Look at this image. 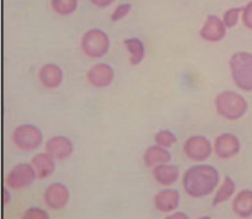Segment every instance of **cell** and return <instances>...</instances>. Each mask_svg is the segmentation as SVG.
Returning a JSON list of instances; mask_svg holds the SVG:
<instances>
[{"label": "cell", "mask_w": 252, "mask_h": 219, "mask_svg": "<svg viewBox=\"0 0 252 219\" xmlns=\"http://www.w3.org/2000/svg\"><path fill=\"white\" fill-rule=\"evenodd\" d=\"M231 208L240 218L248 219L252 217V189H243L239 192L234 197Z\"/></svg>", "instance_id": "obj_18"}, {"label": "cell", "mask_w": 252, "mask_h": 219, "mask_svg": "<svg viewBox=\"0 0 252 219\" xmlns=\"http://www.w3.org/2000/svg\"><path fill=\"white\" fill-rule=\"evenodd\" d=\"M70 199V192L64 184L53 182L44 191V202L47 207L53 211L63 209Z\"/></svg>", "instance_id": "obj_9"}, {"label": "cell", "mask_w": 252, "mask_h": 219, "mask_svg": "<svg viewBox=\"0 0 252 219\" xmlns=\"http://www.w3.org/2000/svg\"><path fill=\"white\" fill-rule=\"evenodd\" d=\"M38 80L46 89L53 90L59 88L64 80V73L59 65L54 63L44 64L38 71Z\"/></svg>", "instance_id": "obj_13"}, {"label": "cell", "mask_w": 252, "mask_h": 219, "mask_svg": "<svg viewBox=\"0 0 252 219\" xmlns=\"http://www.w3.org/2000/svg\"><path fill=\"white\" fill-rule=\"evenodd\" d=\"M231 78L236 88L243 91H252V53L236 52L229 59Z\"/></svg>", "instance_id": "obj_3"}, {"label": "cell", "mask_w": 252, "mask_h": 219, "mask_svg": "<svg viewBox=\"0 0 252 219\" xmlns=\"http://www.w3.org/2000/svg\"><path fill=\"white\" fill-rule=\"evenodd\" d=\"M22 219H49V214L38 207H31L25 211Z\"/></svg>", "instance_id": "obj_25"}, {"label": "cell", "mask_w": 252, "mask_h": 219, "mask_svg": "<svg viewBox=\"0 0 252 219\" xmlns=\"http://www.w3.org/2000/svg\"><path fill=\"white\" fill-rule=\"evenodd\" d=\"M180 204V192L174 188H164L154 197L155 208L162 213L174 212Z\"/></svg>", "instance_id": "obj_14"}, {"label": "cell", "mask_w": 252, "mask_h": 219, "mask_svg": "<svg viewBox=\"0 0 252 219\" xmlns=\"http://www.w3.org/2000/svg\"><path fill=\"white\" fill-rule=\"evenodd\" d=\"M184 153L189 160L202 162L213 153V145L204 135H192L184 143Z\"/></svg>", "instance_id": "obj_7"}, {"label": "cell", "mask_w": 252, "mask_h": 219, "mask_svg": "<svg viewBox=\"0 0 252 219\" xmlns=\"http://www.w3.org/2000/svg\"><path fill=\"white\" fill-rule=\"evenodd\" d=\"M132 10V5L129 2H125V4H120L115 10H113L112 15H111V21L117 22L122 20L123 17L127 16Z\"/></svg>", "instance_id": "obj_24"}, {"label": "cell", "mask_w": 252, "mask_h": 219, "mask_svg": "<svg viewBox=\"0 0 252 219\" xmlns=\"http://www.w3.org/2000/svg\"><path fill=\"white\" fill-rule=\"evenodd\" d=\"M12 143L24 152H32L41 147L43 142V133L33 125H21L16 127L11 135Z\"/></svg>", "instance_id": "obj_5"}, {"label": "cell", "mask_w": 252, "mask_h": 219, "mask_svg": "<svg viewBox=\"0 0 252 219\" xmlns=\"http://www.w3.org/2000/svg\"><path fill=\"white\" fill-rule=\"evenodd\" d=\"M86 79H88L89 84L93 85L94 88H108L115 80V70L107 63L94 64L86 73Z\"/></svg>", "instance_id": "obj_10"}, {"label": "cell", "mask_w": 252, "mask_h": 219, "mask_svg": "<svg viewBox=\"0 0 252 219\" xmlns=\"http://www.w3.org/2000/svg\"><path fill=\"white\" fill-rule=\"evenodd\" d=\"M219 116L228 121H238L246 115L249 103L241 94L231 90L221 91L214 101Z\"/></svg>", "instance_id": "obj_2"}, {"label": "cell", "mask_w": 252, "mask_h": 219, "mask_svg": "<svg viewBox=\"0 0 252 219\" xmlns=\"http://www.w3.org/2000/svg\"><path fill=\"white\" fill-rule=\"evenodd\" d=\"M241 19H243L244 25L252 31V1L249 2V4L244 7Z\"/></svg>", "instance_id": "obj_26"}, {"label": "cell", "mask_w": 252, "mask_h": 219, "mask_svg": "<svg viewBox=\"0 0 252 219\" xmlns=\"http://www.w3.org/2000/svg\"><path fill=\"white\" fill-rule=\"evenodd\" d=\"M153 175H154V179L158 184L169 187L172 186L179 180L180 171L176 165L161 164L153 167Z\"/></svg>", "instance_id": "obj_17"}, {"label": "cell", "mask_w": 252, "mask_h": 219, "mask_svg": "<svg viewBox=\"0 0 252 219\" xmlns=\"http://www.w3.org/2000/svg\"><path fill=\"white\" fill-rule=\"evenodd\" d=\"M79 0H51L52 9L59 15H70L78 9Z\"/></svg>", "instance_id": "obj_21"}, {"label": "cell", "mask_w": 252, "mask_h": 219, "mask_svg": "<svg viewBox=\"0 0 252 219\" xmlns=\"http://www.w3.org/2000/svg\"><path fill=\"white\" fill-rule=\"evenodd\" d=\"M110 37L100 29H91L81 37L80 46L89 58H102L110 49Z\"/></svg>", "instance_id": "obj_4"}, {"label": "cell", "mask_w": 252, "mask_h": 219, "mask_svg": "<svg viewBox=\"0 0 252 219\" xmlns=\"http://www.w3.org/2000/svg\"><path fill=\"white\" fill-rule=\"evenodd\" d=\"M37 179V174L32 164L21 162L12 167L6 176V186L11 189H24L31 186Z\"/></svg>", "instance_id": "obj_6"}, {"label": "cell", "mask_w": 252, "mask_h": 219, "mask_svg": "<svg viewBox=\"0 0 252 219\" xmlns=\"http://www.w3.org/2000/svg\"><path fill=\"white\" fill-rule=\"evenodd\" d=\"M241 12H243V10H241L240 7H230V9H228L225 12H224L223 21L228 29L234 27L236 24H238L239 16H240Z\"/></svg>", "instance_id": "obj_23"}, {"label": "cell", "mask_w": 252, "mask_h": 219, "mask_svg": "<svg viewBox=\"0 0 252 219\" xmlns=\"http://www.w3.org/2000/svg\"><path fill=\"white\" fill-rule=\"evenodd\" d=\"M165 219H189V217L186 213H184V212H174V213L167 216Z\"/></svg>", "instance_id": "obj_28"}, {"label": "cell", "mask_w": 252, "mask_h": 219, "mask_svg": "<svg viewBox=\"0 0 252 219\" xmlns=\"http://www.w3.org/2000/svg\"><path fill=\"white\" fill-rule=\"evenodd\" d=\"M128 53H129V63L132 65H138L142 63L145 58V47L144 43L137 37L127 38L123 41Z\"/></svg>", "instance_id": "obj_19"}, {"label": "cell", "mask_w": 252, "mask_h": 219, "mask_svg": "<svg viewBox=\"0 0 252 219\" xmlns=\"http://www.w3.org/2000/svg\"><path fill=\"white\" fill-rule=\"evenodd\" d=\"M11 199V194H10L9 188H4V203L6 204L7 202H10Z\"/></svg>", "instance_id": "obj_29"}, {"label": "cell", "mask_w": 252, "mask_h": 219, "mask_svg": "<svg viewBox=\"0 0 252 219\" xmlns=\"http://www.w3.org/2000/svg\"><path fill=\"white\" fill-rule=\"evenodd\" d=\"M213 149L219 159H231L240 153V139L233 133H221L214 139Z\"/></svg>", "instance_id": "obj_8"}, {"label": "cell", "mask_w": 252, "mask_h": 219, "mask_svg": "<svg viewBox=\"0 0 252 219\" xmlns=\"http://www.w3.org/2000/svg\"><path fill=\"white\" fill-rule=\"evenodd\" d=\"M44 149L58 161H64L68 159L74 152V144L68 137L64 135H54L47 139Z\"/></svg>", "instance_id": "obj_12"}, {"label": "cell", "mask_w": 252, "mask_h": 219, "mask_svg": "<svg viewBox=\"0 0 252 219\" xmlns=\"http://www.w3.org/2000/svg\"><path fill=\"white\" fill-rule=\"evenodd\" d=\"M220 181L219 171L212 165H193L184 172L182 186L185 192L193 198L209 196Z\"/></svg>", "instance_id": "obj_1"}, {"label": "cell", "mask_w": 252, "mask_h": 219, "mask_svg": "<svg viewBox=\"0 0 252 219\" xmlns=\"http://www.w3.org/2000/svg\"><path fill=\"white\" fill-rule=\"evenodd\" d=\"M172 159V155L166 148H162L160 145H150L143 155L145 166L155 167L161 164H169Z\"/></svg>", "instance_id": "obj_16"}, {"label": "cell", "mask_w": 252, "mask_h": 219, "mask_svg": "<svg viewBox=\"0 0 252 219\" xmlns=\"http://www.w3.org/2000/svg\"><path fill=\"white\" fill-rule=\"evenodd\" d=\"M31 164L36 170L37 179L39 180L49 177L56 170V159L47 152L34 155L31 160Z\"/></svg>", "instance_id": "obj_15"}, {"label": "cell", "mask_w": 252, "mask_h": 219, "mask_svg": "<svg viewBox=\"0 0 252 219\" xmlns=\"http://www.w3.org/2000/svg\"><path fill=\"white\" fill-rule=\"evenodd\" d=\"M154 140L157 145H160V147L169 149V148H171L177 142V137L172 130L161 129L155 134Z\"/></svg>", "instance_id": "obj_22"}, {"label": "cell", "mask_w": 252, "mask_h": 219, "mask_svg": "<svg viewBox=\"0 0 252 219\" xmlns=\"http://www.w3.org/2000/svg\"><path fill=\"white\" fill-rule=\"evenodd\" d=\"M90 1L97 7H107L108 5L112 4L115 0H90Z\"/></svg>", "instance_id": "obj_27"}, {"label": "cell", "mask_w": 252, "mask_h": 219, "mask_svg": "<svg viewBox=\"0 0 252 219\" xmlns=\"http://www.w3.org/2000/svg\"><path fill=\"white\" fill-rule=\"evenodd\" d=\"M226 29L228 27L224 24L223 19L217 15H208L199 34L204 41L214 43V42H220L226 36Z\"/></svg>", "instance_id": "obj_11"}, {"label": "cell", "mask_w": 252, "mask_h": 219, "mask_svg": "<svg viewBox=\"0 0 252 219\" xmlns=\"http://www.w3.org/2000/svg\"><path fill=\"white\" fill-rule=\"evenodd\" d=\"M235 191H236L235 181H234L230 176H225L224 177L223 182H221V185L219 186L216 196H214L212 204H213V206H219V204L224 203V202H226L228 199H230L231 197L234 196Z\"/></svg>", "instance_id": "obj_20"}, {"label": "cell", "mask_w": 252, "mask_h": 219, "mask_svg": "<svg viewBox=\"0 0 252 219\" xmlns=\"http://www.w3.org/2000/svg\"><path fill=\"white\" fill-rule=\"evenodd\" d=\"M197 219H211V217L203 216V217H199V218H197Z\"/></svg>", "instance_id": "obj_30"}]
</instances>
